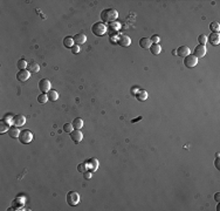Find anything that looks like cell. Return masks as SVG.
<instances>
[{"mask_svg": "<svg viewBox=\"0 0 220 211\" xmlns=\"http://www.w3.org/2000/svg\"><path fill=\"white\" fill-rule=\"evenodd\" d=\"M150 40H151V42H153V43H159L161 38H159L157 34H155V35H152V38L150 39Z\"/></svg>", "mask_w": 220, "mask_h": 211, "instance_id": "d6a6232c", "label": "cell"}, {"mask_svg": "<svg viewBox=\"0 0 220 211\" xmlns=\"http://www.w3.org/2000/svg\"><path fill=\"white\" fill-rule=\"evenodd\" d=\"M91 176H93V172H91V171H89V170H87V171H84V172H83V177H84L85 180H90V178H91Z\"/></svg>", "mask_w": 220, "mask_h": 211, "instance_id": "1f68e13d", "label": "cell"}, {"mask_svg": "<svg viewBox=\"0 0 220 211\" xmlns=\"http://www.w3.org/2000/svg\"><path fill=\"white\" fill-rule=\"evenodd\" d=\"M30 78V72L28 69H20L16 73V80L20 82H26Z\"/></svg>", "mask_w": 220, "mask_h": 211, "instance_id": "8992f818", "label": "cell"}, {"mask_svg": "<svg viewBox=\"0 0 220 211\" xmlns=\"http://www.w3.org/2000/svg\"><path fill=\"white\" fill-rule=\"evenodd\" d=\"M117 42H118V45L122 46V47H128V46H130V43H131V39H130L128 35L122 34V35H120Z\"/></svg>", "mask_w": 220, "mask_h": 211, "instance_id": "30bf717a", "label": "cell"}, {"mask_svg": "<svg viewBox=\"0 0 220 211\" xmlns=\"http://www.w3.org/2000/svg\"><path fill=\"white\" fill-rule=\"evenodd\" d=\"M10 128H11L10 125H7L4 120L0 121V134H4V133H6V131H8Z\"/></svg>", "mask_w": 220, "mask_h": 211, "instance_id": "d4e9b609", "label": "cell"}, {"mask_svg": "<svg viewBox=\"0 0 220 211\" xmlns=\"http://www.w3.org/2000/svg\"><path fill=\"white\" fill-rule=\"evenodd\" d=\"M74 38L73 37H66L65 39H63V46L65 47H67V48H71L73 46H74Z\"/></svg>", "mask_w": 220, "mask_h": 211, "instance_id": "7402d4cb", "label": "cell"}, {"mask_svg": "<svg viewBox=\"0 0 220 211\" xmlns=\"http://www.w3.org/2000/svg\"><path fill=\"white\" fill-rule=\"evenodd\" d=\"M152 42L150 39H148V38H142L140 40H139V46L143 48V49H149L150 47H151Z\"/></svg>", "mask_w": 220, "mask_h": 211, "instance_id": "2e32d148", "label": "cell"}, {"mask_svg": "<svg viewBox=\"0 0 220 211\" xmlns=\"http://www.w3.org/2000/svg\"><path fill=\"white\" fill-rule=\"evenodd\" d=\"M71 52H73L74 54H77V53L80 52V46H79V45H74V46L71 47Z\"/></svg>", "mask_w": 220, "mask_h": 211, "instance_id": "e575fe53", "label": "cell"}, {"mask_svg": "<svg viewBox=\"0 0 220 211\" xmlns=\"http://www.w3.org/2000/svg\"><path fill=\"white\" fill-rule=\"evenodd\" d=\"M219 157H217V160H216V167H217V169H220V164H219Z\"/></svg>", "mask_w": 220, "mask_h": 211, "instance_id": "d590c367", "label": "cell"}, {"mask_svg": "<svg viewBox=\"0 0 220 211\" xmlns=\"http://www.w3.org/2000/svg\"><path fill=\"white\" fill-rule=\"evenodd\" d=\"M184 65L187 68H194L198 65V59L193 55V54L192 55L190 54V55H187L186 57H184Z\"/></svg>", "mask_w": 220, "mask_h": 211, "instance_id": "5b68a950", "label": "cell"}, {"mask_svg": "<svg viewBox=\"0 0 220 211\" xmlns=\"http://www.w3.org/2000/svg\"><path fill=\"white\" fill-rule=\"evenodd\" d=\"M214 197H216V201H217V202H219V197H220V194H219V192H217Z\"/></svg>", "mask_w": 220, "mask_h": 211, "instance_id": "8d00e7d4", "label": "cell"}, {"mask_svg": "<svg viewBox=\"0 0 220 211\" xmlns=\"http://www.w3.org/2000/svg\"><path fill=\"white\" fill-rule=\"evenodd\" d=\"M205 54H206V47H205L204 45H198V46L194 48V51H193V55L195 56L197 59L204 57Z\"/></svg>", "mask_w": 220, "mask_h": 211, "instance_id": "ba28073f", "label": "cell"}, {"mask_svg": "<svg viewBox=\"0 0 220 211\" xmlns=\"http://www.w3.org/2000/svg\"><path fill=\"white\" fill-rule=\"evenodd\" d=\"M63 130H65L66 133L70 134V133L73 131V125H71V123H66V125H63Z\"/></svg>", "mask_w": 220, "mask_h": 211, "instance_id": "f546056e", "label": "cell"}, {"mask_svg": "<svg viewBox=\"0 0 220 211\" xmlns=\"http://www.w3.org/2000/svg\"><path fill=\"white\" fill-rule=\"evenodd\" d=\"M16 67L19 68V69H25L26 67H28V63L26 60H24V59H20L18 62H16Z\"/></svg>", "mask_w": 220, "mask_h": 211, "instance_id": "484cf974", "label": "cell"}, {"mask_svg": "<svg viewBox=\"0 0 220 211\" xmlns=\"http://www.w3.org/2000/svg\"><path fill=\"white\" fill-rule=\"evenodd\" d=\"M198 41L200 42V45H204V46H205V43L207 42V37L205 34H200V35L198 37Z\"/></svg>", "mask_w": 220, "mask_h": 211, "instance_id": "f1b7e54d", "label": "cell"}, {"mask_svg": "<svg viewBox=\"0 0 220 211\" xmlns=\"http://www.w3.org/2000/svg\"><path fill=\"white\" fill-rule=\"evenodd\" d=\"M80 202V195L76 191H69L67 194V203L70 207H75Z\"/></svg>", "mask_w": 220, "mask_h": 211, "instance_id": "277c9868", "label": "cell"}, {"mask_svg": "<svg viewBox=\"0 0 220 211\" xmlns=\"http://www.w3.org/2000/svg\"><path fill=\"white\" fill-rule=\"evenodd\" d=\"M87 167H88V170L91 171V172L96 171L97 168H98V161H97L96 158H90V160H88Z\"/></svg>", "mask_w": 220, "mask_h": 211, "instance_id": "7c38bea8", "label": "cell"}, {"mask_svg": "<svg viewBox=\"0 0 220 211\" xmlns=\"http://www.w3.org/2000/svg\"><path fill=\"white\" fill-rule=\"evenodd\" d=\"M47 96H48V100L49 101H57V98H59V93L56 92V90H53V89H51L48 93H47Z\"/></svg>", "mask_w": 220, "mask_h": 211, "instance_id": "ffe728a7", "label": "cell"}, {"mask_svg": "<svg viewBox=\"0 0 220 211\" xmlns=\"http://www.w3.org/2000/svg\"><path fill=\"white\" fill-rule=\"evenodd\" d=\"M8 135L12 137V139H19V135H20V131H19V129H18V127L16 126H13L11 127L10 129H8Z\"/></svg>", "mask_w": 220, "mask_h": 211, "instance_id": "e0dca14e", "label": "cell"}, {"mask_svg": "<svg viewBox=\"0 0 220 211\" xmlns=\"http://www.w3.org/2000/svg\"><path fill=\"white\" fill-rule=\"evenodd\" d=\"M207 41L210 42L212 46H217V45H219V42H220L219 33H211V34H210V37L207 38Z\"/></svg>", "mask_w": 220, "mask_h": 211, "instance_id": "8fae6325", "label": "cell"}, {"mask_svg": "<svg viewBox=\"0 0 220 211\" xmlns=\"http://www.w3.org/2000/svg\"><path fill=\"white\" fill-rule=\"evenodd\" d=\"M38 101H39V103H42V104H45L47 101H48V96H47V94H45V93H42L41 95H39L38 96Z\"/></svg>", "mask_w": 220, "mask_h": 211, "instance_id": "4316f807", "label": "cell"}, {"mask_svg": "<svg viewBox=\"0 0 220 211\" xmlns=\"http://www.w3.org/2000/svg\"><path fill=\"white\" fill-rule=\"evenodd\" d=\"M25 123H26V117L24 115H16V116H14V120H13L14 126L21 127L24 126Z\"/></svg>", "mask_w": 220, "mask_h": 211, "instance_id": "5bb4252c", "label": "cell"}, {"mask_svg": "<svg viewBox=\"0 0 220 211\" xmlns=\"http://www.w3.org/2000/svg\"><path fill=\"white\" fill-rule=\"evenodd\" d=\"M136 98L138 101H145L148 98V92L146 90H138L136 94Z\"/></svg>", "mask_w": 220, "mask_h": 211, "instance_id": "603a6c76", "label": "cell"}, {"mask_svg": "<svg viewBox=\"0 0 220 211\" xmlns=\"http://www.w3.org/2000/svg\"><path fill=\"white\" fill-rule=\"evenodd\" d=\"M190 48L187 46H180L178 49H177V54L180 57H186L187 55H190Z\"/></svg>", "mask_w": 220, "mask_h": 211, "instance_id": "9a60e30c", "label": "cell"}, {"mask_svg": "<svg viewBox=\"0 0 220 211\" xmlns=\"http://www.w3.org/2000/svg\"><path fill=\"white\" fill-rule=\"evenodd\" d=\"M117 18H118V12L115 8H107V10H103L101 12V19H102V21H106V22H110L111 24Z\"/></svg>", "mask_w": 220, "mask_h": 211, "instance_id": "6da1fadb", "label": "cell"}, {"mask_svg": "<svg viewBox=\"0 0 220 211\" xmlns=\"http://www.w3.org/2000/svg\"><path fill=\"white\" fill-rule=\"evenodd\" d=\"M71 125H73V128H75V129H81L83 127V120L81 117H76L73 120Z\"/></svg>", "mask_w": 220, "mask_h": 211, "instance_id": "44dd1931", "label": "cell"}, {"mask_svg": "<svg viewBox=\"0 0 220 211\" xmlns=\"http://www.w3.org/2000/svg\"><path fill=\"white\" fill-rule=\"evenodd\" d=\"M91 32L96 35V37H102L106 34L107 32V26L104 22H95L93 26H91Z\"/></svg>", "mask_w": 220, "mask_h": 211, "instance_id": "7a4b0ae2", "label": "cell"}, {"mask_svg": "<svg viewBox=\"0 0 220 211\" xmlns=\"http://www.w3.org/2000/svg\"><path fill=\"white\" fill-rule=\"evenodd\" d=\"M210 29L212 31V33H219L220 31V25L218 21H212L210 24Z\"/></svg>", "mask_w": 220, "mask_h": 211, "instance_id": "cb8c5ba5", "label": "cell"}, {"mask_svg": "<svg viewBox=\"0 0 220 211\" xmlns=\"http://www.w3.org/2000/svg\"><path fill=\"white\" fill-rule=\"evenodd\" d=\"M149 49H150V52H151L153 55H158V54H161V52H162V47H161L159 43H152L151 47H150Z\"/></svg>", "mask_w": 220, "mask_h": 211, "instance_id": "ac0fdd59", "label": "cell"}, {"mask_svg": "<svg viewBox=\"0 0 220 211\" xmlns=\"http://www.w3.org/2000/svg\"><path fill=\"white\" fill-rule=\"evenodd\" d=\"M110 27H112L115 31H118L120 27H121V25H120V22H115V21H114V22L110 24Z\"/></svg>", "mask_w": 220, "mask_h": 211, "instance_id": "836d02e7", "label": "cell"}, {"mask_svg": "<svg viewBox=\"0 0 220 211\" xmlns=\"http://www.w3.org/2000/svg\"><path fill=\"white\" fill-rule=\"evenodd\" d=\"M51 81L48 80V79H41L40 80V82H39V88H40V90H41L42 93H48L49 90H51Z\"/></svg>", "mask_w": 220, "mask_h": 211, "instance_id": "52a82bcc", "label": "cell"}, {"mask_svg": "<svg viewBox=\"0 0 220 211\" xmlns=\"http://www.w3.org/2000/svg\"><path fill=\"white\" fill-rule=\"evenodd\" d=\"M32 140H33V134H32V131H30V130L25 129V130L20 131L19 141H20L22 144H28V143H30V142H32Z\"/></svg>", "mask_w": 220, "mask_h": 211, "instance_id": "3957f363", "label": "cell"}, {"mask_svg": "<svg viewBox=\"0 0 220 211\" xmlns=\"http://www.w3.org/2000/svg\"><path fill=\"white\" fill-rule=\"evenodd\" d=\"M87 163H80L79 166H77V170L80 171V172H84V171H87Z\"/></svg>", "mask_w": 220, "mask_h": 211, "instance_id": "4dcf8cb0", "label": "cell"}, {"mask_svg": "<svg viewBox=\"0 0 220 211\" xmlns=\"http://www.w3.org/2000/svg\"><path fill=\"white\" fill-rule=\"evenodd\" d=\"M27 69L29 70L30 73H38V72L40 70V66H39L35 61H32V62H29V63H28Z\"/></svg>", "mask_w": 220, "mask_h": 211, "instance_id": "d6986e66", "label": "cell"}, {"mask_svg": "<svg viewBox=\"0 0 220 211\" xmlns=\"http://www.w3.org/2000/svg\"><path fill=\"white\" fill-rule=\"evenodd\" d=\"M70 137H71V140L74 143H80L83 139V134L80 131V129H75V130H73L71 133H70Z\"/></svg>", "mask_w": 220, "mask_h": 211, "instance_id": "9c48e42d", "label": "cell"}, {"mask_svg": "<svg viewBox=\"0 0 220 211\" xmlns=\"http://www.w3.org/2000/svg\"><path fill=\"white\" fill-rule=\"evenodd\" d=\"M87 41V37H85V34H83V33H77L76 35H74V42H75V45H83L84 42Z\"/></svg>", "mask_w": 220, "mask_h": 211, "instance_id": "4fadbf2b", "label": "cell"}, {"mask_svg": "<svg viewBox=\"0 0 220 211\" xmlns=\"http://www.w3.org/2000/svg\"><path fill=\"white\" fill-rule=\"evenodd\" d=\"M2 120H4V121L7 123V125H10V126H11V125H13L14 117L12 116V115H5V117H4Z\"/></svg>", "mask_w": 220, "mask_h": 211, "instance_id": "83f0119b", "label": "cell"}]
</instances>
